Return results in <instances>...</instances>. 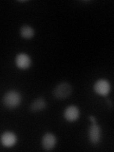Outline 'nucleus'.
I'll list each match as a JSON object with an SVG mask.
<instances>
[{
  "label": "nucleus",
  "instance_id": "f257e3e1",
  "mask_svg": "<svg viewBox=\"0 0 114 152\" xmlns=\"http://www.w3.org/2000/svg\"><path fill=\"white\" fill-rule=\"evenodd\" d=\"M21 102V95L15 90L8 91L3 97V103L8 108H15Z\"/></svg>",
  "mask_w": 114,
  "mask_h": 152
},
{
  "label": "nucleus",
  "instance_id": "f03ea898",
  "mask_svg": "<svg viewBox=\"0 0 114 152\" xmlns=\"http://www.w3.org/2000/svg\"><path fill=\"white\" fill-rule=\"evenodd\" d=\"M72 91V88L69 83H60L53 89V95L56 99H66L69 97Z\"/></svg>",
  "mask_w": 114,
  "mask_h": 152
},
{
  "label": "nucleus",
  "instance_id": "7ed1b4c3",
  "mask_svg": "<svg viewBox=\"0 0 114 152\" xmlns=\"http://www.w3.org/2000/svg\"><path fill=\"white\" fill-rule=\"evenodd\" d=\"M94 90L95 92L100 95H107L110 91V85H109L108 81L107 80H99L94 85Z\"/></svg>",
  "mask_w": 114,
  "mask_h": 152
},
{
  "label": "nucleus",
  "instance_id": "20e7f679",
  "mask_svg": "<svg viewBox=\"0 0 114 152\" xmlns=\"http://www.w3.org/2000/svg\"><path fill=\"white\" fill-rule=\"evenodd\" d=\"M88 137H89V141L94 145L98 144L100 140H101V127L98 125H96V123L92 124V126L89 127Z\"/></svg>",
  "mask_w": 114,
  "mask_h": 152
},
{
  "label": "nucleus",
  "instance_id": "39448f33",
  "mask_svg": "<svg viewBox=\"0 0 114 152\" xmlns=\"http://www.w3.org/2000/svg\"><path fill=\"white\" fill-rule=\"evenodd\" d=\"M0 141H1V144L4 146L12 147L16 144L17 138H16V135L14 134V133L7 131V132H5L2 134L1 138H0Z\"/></svg>",
  "mask_w": 114,
  "mask_h": 152
},
{
  "label": "nucleus",
  "instance_id": "423d86ee",
  "mask_svg": "<svg viewBox=\"0 0 114 152\" xmlns=\"http://www.w3.org/2000/svg\"><path fill=\"white\" fill-rule=\"evenodd\" d=\"M15 64L19 69H27L31 65V60L30 56L26 53H19L15 58Z\"/></svg>",
  "mask_w": 114,
  "mask_h": 152
},
{
  "label": "nucleus",
  "instance_id": "0eeeda50",
  "mask_svg": "<svg viewBox=\"0 0 114 152\" xmlns=\"http://www.w3.org/2000/svg\"><path fill=\"white\" fill-rule=\"evenodd\" d=\"M80 111L77 107L75 106H69L66 108V110L64 112V116L66 118V121L69 122H74L79 118Z\"/></svg>",
  "mask_w": 114,
  "mask_h": 152
},
{
  "label": "nucleus",
  "instance_id": "6e6552de",
  "mask_svg": "<svg viewBox=\"0 0 114 152\" xmlns=\"http://www.w3.org/2000/svg\"><path fill=\"white\" fill-rule=\"evenodd\" d=\"M56 145V138L51 133H47L42 139V145L46 150L52 149Z\"/></svg>",
  "mask_w": 114,
  "mask_h": 152
},
{
  "label": "nucleus",
  "instance_id": "1a4fd4ad",
  "mask_svg": "<svg viewBox=\"0 0 114 152\" xmlns=\"http://www.w3.org/2000/svg\"><path fill=\"white\" fill-rule=\"evenodd\" d=\"M47 107V104L43 98H37L31 104V109L32 111H41Z\"/></svg>",
  "mask_w": 114,
  "mask_h": 152
},
{
  "label": "nucleus",
  "instance_id": "9d476101",
  "mask_svg": "<svg viewBox=\"0 0 114 152\" xmlns=\"http://www.w3.org/2000/svg\"><path fill=\"white\" fill-rule=\"evenodd\" d=\"M20 34L25 39H31L34 35V31L30 26H23L20 30Z\"/></svg>",
  "mask_w": 114,
  "mask_h": 152
},
{
  "label": "nucleus",
  "instance_id": "9b49d317",
  "mask_svg": "<svg viewBox=\"0 0 114 152\" xmlns=\"http://www.w3.org/2000/svg\"><path fill=\"white\" fill-rule=\"evenodd\" d=\"M89 119H90V120H91V121H92V124H94V123H96V121H95V118H94L93 116H90V117H89Z\"/></svg>",
  "mask_w": 114,
  "mask_h": 152
}]
</instances>
